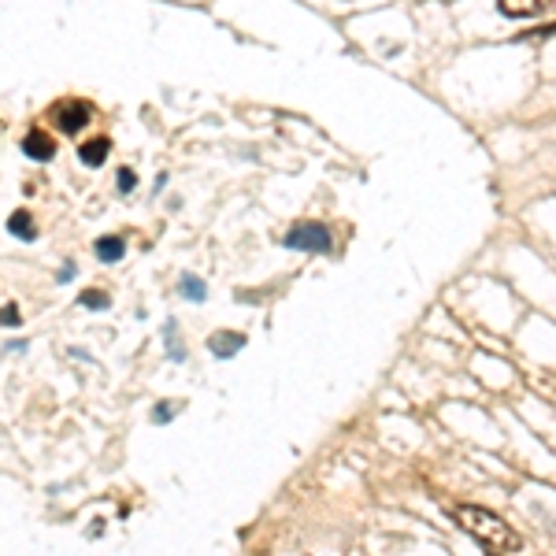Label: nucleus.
Instances as JSON below:
<instances>
[{
  "label": "nucleus",
  "mask_w": 556,
  "mask_h": 556,
  "mask_svg": "<svg viewBox=\"0 0 556 556\" xmlns=\"http://www.w3.org/2000/svg\"><path fill=\"white\" fill-rule=\"evenodd\" d=\"M453 519H456V523H460L471 538H479V542L486 545L490 553H501V556L523 553V538H519L501 516H493L490 508H479V505H456V508H453Z\"/></svg>",
  "instance_id": "obj_1"
},
{
  "label": "nucleus",
  "mask_w": 556,
  "mask_h": 556,
  "mask_svg": "<svg viewBox=\"0 0 556 556\" xmlns=\"http://www.w3.org/2000/svg\"><path fill=\"white\" fill-rule=\"evenodd\" d=\"M330 230L323 227V223H298V227L286 235V249H293V253H330Z\"/></svg>",
  "instance_id": "obj_2"
},
{
  "label": "nucleus",
  "mask_w": 556,
  "mask_h": 556,
  "mask_svg": "<svg viewBox=\"0 0 556 556\" xmlns=\"http://www.w3.org/2000/svg\"><path fill=\"white\" fill-rule=\"evenodd\" d=\"M93 119V112H89L86 101H60L56 108H52V123H56L64 134H78L86 130V123Z\"/></svg>",
  "instance_id": "obj_3"
},
{
  "label": "nucleus",
  "mask_w": 556,
  "mask_h": 556,
  "mask_svg": "<svg viewBox=\"0 0 556 556\" xmlns=\"http://www.w3.org/2000/svg\"><path fill=\"white\" fill-rule=\"evenodd\" d=\"M497 8L513 20H534V15H553L556 0H497Z\"/></svg>",
  "instance_id": "obj_4"
},
{
  "label": "nucleus",
  "mask_w": 556,
  "mask_h": 556,
  "mask_svg": "<svg viewBox=\"0 0 556 556\" xmlns=\"http://www.w3.org/2000/svg\"><path fill=\"white\" fill-rule=\"evenodd\" d=\"M23 152L30 160H38V164H45V160H52V152H56V141H52L45 130H30L23 138Z\"/></svg>",
  "instance_id": "obj_5"
},
{
  "label": "nucleus",
  "mask_w": 556,
  "mask_h": 556,
  "mask_svg": "<svg viewBox=\"0 0 556 556\" xmlns=\"http://www.w3.org/2000/svg\"><path fill=\"white\" fill-rule=\"evenodd\" d=\"M241 345H245V334H235V330H219V334L208 338V349L215 356H223V361H227V356H235Z\"/></svg>",
  "instance_id": "obj_6"
},
{
  "label": "nucleus",
  "mask_w": 556,
  "mask_h": 556,
  "mask_svg": "<svg viewBox=\"0 0 556 556\" xmlns=\"http://www.w3.org/2000/svg\"><path fill=\"white\" fill-rule=\"evenodd\" d=\"M108 152H112V141H108V138H93V141H86L78 156H83L86 167H101L104 160H108Z\"/></svg>",
  "instance_id": "obj_7"
},
{
  "label": "nucleus",
  "mask_w": 556,
  "mask_h": 556,
  "mask_svg": "<svg viewBox=\"0 0 556 556\" xmlns=\"http://www.w3.org/2000/svg\"><path fill=\"white\" fill-rule=\"evenodd\" d=\"M97 260H104V264H115V260H123V253H127V241L108 235V238H97Z\"/></svg>",
  "instance_id": "obj_8"
},
{
  "label": "nucleus",
  "mask_w": 556,
  "mask_h": 556,
  "mask_svg": "<svg viewBox=\"0 0 556 556\" xmlns=\"http://www.w3.org/2000/svg\"><path fill=\"white\" fill-rule=\"evenodd\" d=\"M8 230H12V235L20 238V241H34V235H38V230H34V223H30V215H26V212H15L12 219H8Z\"/></svg>",
  "instance_id": "obj_9"
},
{
  "label": "nucleus",
  "mask_w": 556,
  "mask_h": 556,
  "mask_svg": "<svg viewBox=\"0 0 556 556\" xmlns=\"http://www.w3.org/2000/svg\"><path fill=\"white\" fill-rule=\"evenodd\" d=\"M78 304H86V308L101 312V308H108V304H112V298H108L104 290H86L83 298H78Z\"/></svg>",
  "instance_id": "obj_10"
},
{
  "label": "nucleus",
  "mask_w": 556,
  "mask_h": 556,
  "mask_svg": "<svg viewBox=\"0 0 556 556\" xmlns=\"http://www.w3.org/2000/svg\"><path fill=\"white\" fill-rule=\"evenodd\" d=\"M182 298L204 301V282H201V278H182Z\"/></svg>",
  "instance_id": "obj_11"
},
{
  "label": "nucleus",
  "mask_w": 556,
  "mask_h": 556,
  "mask_svg": "<svg viewBox=\"0 0 556 556\" xmlns=\"http://www.w3.org/2000/svg\"><path fill=\"white\" fill-rule=\"evenodd\" d=\"M167 353H172L175 361H186V349H182V342L175 338V323H167Z\"/></svg>",
  "instance_id": "obj_12"
},
{
  "label": "nucleus",
  "mask_w": 556,
  "mask_h": 556,
  "mask_svg": "<svg viewBox=\"0 0 556 556\" xmlns=\"http://www.w3.org/2000/svg\"><path fill=\"white\" fill-rule=\"evenodd\" d=\"M23 323V316H20V308H15V304H8L4 312H0V327H20Z\"/></svg>",
  "instance_id": "obj_13"
},
{
  "label": "nucleus",
  "mask_w": 556,
  "mask_h": 556,
  "mask_svg": "<svg viewBox=\"0 0 556 556\" xmlns=\"http://www.w3.org/2000/svg\"><path fill=\"white\" fill-rule=\"evenodd\" d=\"M134 182H138V178H134V172H130V167H123V172H119V186H123V193H130V190H134Z\"/></svg>",
  "instance_id": "obj_14"
},
{
  "label": "nucleus",
  "mask_w": 556,
  "mask_h": 556,
  "mask_svg": "<svg viewBox=\"0 0 556 556\" xmlns=\"http://www.w3.org/2000/svg\"><path fill=\"white\" fill-rule=\"evenodd\" d=\"M152 416H156V424H167V419L175 416V405H156V412H152Z\"/></svg>",
  "instance_id": "obj_15"
}]
</instances>
